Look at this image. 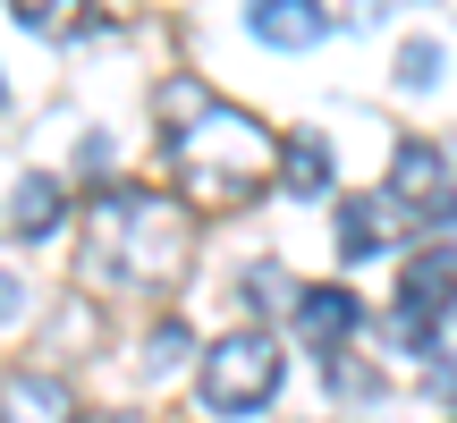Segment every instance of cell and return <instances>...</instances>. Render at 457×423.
<instances>
[{"mask_svg": "<svg viewBox=\"0 0 457 423\" xmlns=\"http://www.w3.org/2000/svg\"><path fill=\"white\" fill-rule=\"evenodd\" d=\"M94 220L111 228V245H128V254H119V279H136V288L179 279V262H187V212L170 203V195L102 187V195H94Z\"/></svg>", "mask_w": 457, "mask_h": 423, "instance_id": "obj_1", "label": "cell"}, {"mask_svg": "<svg viewBox=\"0 0 457 423\" xmlns=\"http://www.w3.org/2000/svg\"><path fill=\"white\" fill-rule=\"evenodd\" d=\"M170 145H179L187 178H195L212 203H237L245 187H254V170H262V153H271V136H262L254 111H228V102H212V111H204L195 128H179Z\"/></svg>", "mask_w": 457, "mask_h": 423, "instance_id": "obj_2", "label": "cell"}, {"mask_svg": "<svg viewBox=\"0 0 457 423\" xmlns=\"http://www.w3.org/2000/svg\"><path fill=\"white\" fill-rule=\"evenodd\" d=\"M271 390H279V339H271V330H228V339L204 347L195 398L212 415H262Z\"/></svg>", "mask_w": 457, "mask_h": 423, "instance_id": "obj_3", "label": "cell"}, {"mask_svg": "<svg viewBox=\"0 0 457 423\" xmlns=\"http://www.w3.org/2000/svg\"><path fill=\"white\" fill-rule=\"evenodd\" d=\"M381 203L415 212L424 228H449V220H457V178H449V153L432 145V136H407V145L390 153V187H381Z\"/></svg>", "mask_w": 457, "mask_h": 423, "instance_id": "obj_4", "label": "cell"}, {"mask_svg": "<svg viewBox=\"0 0 457 423\" xmlns=\"http://www.w3.org/2000/svg\"><path fill=\"white\" fill-rule=\"evenodd\" d=\"M398 313L424 330H441V313H457V245H432L398 271Z\"/></svg>", "mask_w": 457, "mask_h": 423, "instance_id": "obj_5", "label": "cell"}, {"mask_svg": "<svg viewBox=\"0 0 457 423\" xmlns=\"http://www.w3.org/2000/svg\"><path fill=\"white\" fill-rule=\"evenodd\" d=\"M288 305H296V330H305L313 356H347V339L364 330V305L347 288H296Z\"/></svg>", "mask_w": 457, "mask_h": 423, "instance_id": "obj_6", "label": "cell"}, {"mask_svg": "<svg viewBox=\"0 0 457 423\" xmlns=\"http://www.w3.org/2000/svg\"><path fill=\"white\" fill-rule=\"evenodd\" d=\"M0 423H77L68 381H51V373H0Z\"/></svg>", "mask_w": 457, "mask_h": 423, "instance_id": "obj_7", "label": "cell"}, {"mask_svg": "<svg viewBox=\"0 0 457 423\" xmlns=\"http://www.w3.org/2000/svg\"><path fill=\"white\" fill-rule=\"evenodd\" d=\"M245 26H254L262 43H279V51H305V43L330 34V17H322V0H254Z\"/></svg>", "mask_w": 457, "mask_h": 423, "instance_id": "obj_8", "label": "cell"}, {"mask_svg": "<svg viewBox=\"0 0 457 423\" xmlns=\"http://www.w3.org/2000/svg\"><path fill=\"white\" fill-rule=\"evenodd\" d=\"M279 178H288V195H330L339 162H330V145H322L313 128H296L288 145H279Z\"/></svg>", "mask_w": 457, "mask_h": 423, "instance_id": "obj_9", "label": "cell"}, {"mask_svg": "<svg viewBox=\"0 0 457 423\" xmlns=\"http://www.w3.org/2000/svg\"><path fill=\"white\" fill-rule=\"evenodd\" d=\"M60 220H68L60 178H17V203H9V228H17V237H26V245H43Z\"/></svg>", "mask_w": 457, "mask_h": 423, "instance_id": "obj_10", "label": "cell"}, {"mask_svg": "<svg viewBox=\"0 0 457 423\" xmlns=\"http://www.w3.org/2000/svg\"><path fill=\"white\" fill-rule=\"evenodd\" d=\"M381 195H356V203H339V254L347 262H373V254H390V245H381Z\"/></svg>", "mask_w": 457, "mask_h": 423, "instance_id": "obj_11", "label": "cell"}, {"mask_svg": "<svg viewBox=\"0 0 457 423\" xmlns=\"http://www.w3.org/2000/svg\"><path fill=\"white\" fill-rule=\"evenodd\" d=\"M398 85H407V94H432V85H441V43H432V34L398 43Z\"/></svg>", "mask_w": 457, "mask_h": 423, "instance_id": "obj_12", "label": "cell"}, {"mask_svg": "<svg viewBox=\"0 0 457 423\" xmlns=\"http://www.w3.org/2000/svg\"><path fill=\"white\" fill-rule=\"evenodd\" d=\"M204 111H212V85H195V77H170V85H162V119H170V136L195 128Z\"/></svg>", "mask_w": 457, "mask_h": 423, "instance_id": "obj_13", "label": "cell"}, {"mask_svg": "<svg viewBox=\"0 0 457 423\" xmlns=\"http://www.w3.org/2000/svg\"><path fill=\"white\" fill-rule=\"evenodd\" d=\"M17 17H26V26H43V34H77V26H94V17H85V0H17Z\"/></svg>", "mask_w": 457, "mask_h": 423, "instance_id": "obj_14", "label": "cell"}, {"mask_svg": "<svg viewBox=\"0 0 457 423\" xmlns=\"http://www.w3.org/2000/svg\"><path fill=\"white\" fill-rule=\"evenodd\" d=\"M17 322H26V279L0 271V330H17Z\"/></svg>", "mask_w": 457, "mask_h": 423, "instance_id": "obj_15", "label": "cell"}, {"mask_svg": "<svg viewBox=\"0 0 457 423\" xmlns=\"http://www.w3.org/2000/svg\"><path fill=\"white\" fill-rule=\"evenodd\" d=\"M179 356H187V330H179V322H162V330H153V373H170Z\"/></svg>", "mask_w": 457, "mask_h": 423, "instance_id": "obj_16", "label": "cell"}, {"mask_svg": "<svg viewBox=\"0 0 457 423\" xmlns=\"http://www.w3.org/2000/svg\"><path fill=\"white\" fill-rule=\"evenodd\" d=\"M432 347H449V390H457V330H441V339H432Z\"/></svg>", "mask_w": 457, "mask_h": 423, "instance_id": "obj_17", "label": "cell"}, {"mask_svg": "<svg viewBox=\"0 0 457 423\" xmlns=\"http://www.w3.org/2000/svg\"><path fill=\"white\" fill-rule=\"evenodd\" d=\"M0 111H9V85H0Z\"/></svg>", "mask_w": 457, "mask_h": 423, "instance_id": "obj_18", "label": "cell"}]
</instances>
